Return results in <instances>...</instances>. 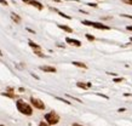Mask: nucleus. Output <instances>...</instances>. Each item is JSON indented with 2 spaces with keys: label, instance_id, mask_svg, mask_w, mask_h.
I'll use <instances>...</instances> for the list:
<instances>
[{
  "label": "nucleus",
  "instance_id": "c85d7f7f",
  "mask_svg": "<svg viewBox=\"0 0 132 126\" xmlns=\"http://www.w3.org/2000/svg\"><path fill=\"white\" fill-rule=\"evenodd\" d=\"M18 91H20V92H24V88H23V87H20V88H18Z\"/></svg>",
  "mask_w": 132,
  "mask_h": 126
},
{
  "label": "nucleus",
  "instance_id": "412c9836",
  "mask_svg": "<svg viewBox=\"0 0 132 126\" xmlns=\"http://www.w3.org/2000/svg\"><path fill=\"white\" fill-rule=\"evenodd\" d=\"M120 16H121V17H125V18H131V20H132V16L131 15H125V14H121Z\"/></svg>",
  "mask_w": 132,
  "mask_h": 126
},
{
  "label": "nucleus",
  "instance_id": "c756f323",
  "mask_svg": "<svg viewBox=\"0 0 132 126\" xmlns=\"http://www.w3.org/2000/svg\"><path fill=\"white\" fill-rule=\"evenodd\" d=\"M107 74H109V75H113V76H116V74H115V73H107Z\"/></svg>",
  "mask_w": 132,
  "mask_h": 126
},
{
  "label": "nucleus",
  "instance_id": "a878e982",
  "mask_svg": "<svg viewBox=\"0 0 132 126\" xmlns=\"http://www.w3.org/2000/svg\"><path fill=\"white\" fill-rule=\"evenodd\" d=\"M125 108H119V109H118V112H119V113H122V112H125Z\"/></svg>",
  "mask_w": 132,
  "mask_h": 126
},
{
  "label": "nucleus",
  "instance_id": "6e6552de",
  "mask_svg": "<svg viewBox=\"0 0 132 126\" xmlns=\"http://www.w3.org/2000/svg\"><path fill=\"white\" fill-rule=\"evenodd\" d=\"M76 86L80 87V88H84V90H87V88H90L91 87V82H87V84H85V82H76Z\"/></svg>",
  "mask_w": 132,
  "mask_h": 126
},
{
  "label": "nucleus",
  "instance_id": "bb28decb",
  "mask_svg": "<svg viewBox=\"0 0 132 126\" xmlns=\"http://www.w3.org/2000/svg\"><path fill=\"white\" fill-rule=\"evenodd\" d=\"M126 29H127V30H131L132 32V26H126Z\"/></svg>",
  "mask_w": 132,
  "mask_h": 126
},
{
  "label": "nucleus",
  "instance_id": "7c9ffc66",
  "mask_svg": "<svg viewBox=\"0 0 132 126\" xmlns=\"http://www.w3.org/2000/svg\"><path fill=\"white\" fill-rule=\"evenodd\" d=\"M22 1H23V2H26V4H28V5H29V1H30V0H22Z\"/></svg>",
  "mask_w": 132,
  "mask_h": 126
},
{
  "label": "nucleus",
  "instance_id": "39448f33",
  "mask_svg": "<svg viewBox=\"0 0 132 126\" xmlns=\"http://www.w3.org/2000/svg\"><path fill=\"white\" fill-rule=\"evenodd\" d=\"M66 42L69 44V45H73V46H76V47L81 46V41H80V40L72 39V38H66Z\"/></svg>",
  "mask_w": 132,
  "mask_h": 126
},
{
  "label": "nucleus",
  "instance_id": "7ed1b4c3",
  "mask_svg": "<svg viewBox=\"0 0 132 126\" xmlns=\"http://www.w3.org/2000/svg\"><path fill=\"white\" fill-rule=\"evenodd\" d=\"M45 120H46V122L48 125H56V124H58V121H60V116H58L57 113L50 112V113L45 114Z\"/></svg>",
  "mask_w": 132,
  "mask_h": 126
},
{
  "label": "nucleus",
  "instance_id": "9b49d317",
  "mask_svg": "<svg viewBox=\"0 0 132 126\" xmlns=\"http://www.w3.org/2000/svg\"><path fill=\"white\" fill-rule=\"evenodd\" d=\"M73 66H75V67H79V68H84V69H86L87 68V66H86L85 63L82 62H78V61H73Z\"/></svg>",
  "mask_w": 132,
  "mask_h": 126
},
{
  "label": "nucleus",
  "instance_id": "c9c22d12",
  "mask_svg": "<svg viewBox=\"0 0 132 126\" xmlns=\"http://www.w3.org/2000/svg\"><path fill=\"white\" fill-rule=\"evenodd\" d=\"M1 55H2V54H1V51H0V56H1Z\"/></svg>",
  "mask_w": 132,
  "mask_h": 126
},
{
  "label": "nucleus",
  "instance_id": "f257e3e1",
  "mask_svg": "<svg viewBox=\"0 0 132 126\" xmlns=\"http://www.w3.org/2000/svg\"><path fill=\"white\" fill-rule=\"evenodd\" d=\"M16 107H17L18 112H21L24 115L30 116L32 114H33V108L30 107V104L26 103L24 101H22V100H18V101L16 102Z\"/></svg>",
  "mask_w": 132,
  "mask_h": 126
},
{
  "label": "nucleus",
  "instance_id": "473e14b6",
  "mask_svg": "<svg viewBox=\"0 0 132 126\" xmlns=\"http://www.w3.org/2000/svg\"><path fill=\"white\" fill-rule=\"evenodd\" d=\"M73 126H82V125H80V124H73Z\"/></svg>",
  "mask_w": 132,
  "mask_h": 126
},
{
  "label": "nucleus",
  "instance_id": "0eeeda50",
  "mask_svg": "<svg viewBox=\"0 0 132 126\" xmlns=\"http://www.w3.org/2000/svg\"><path fill=\"white\" fill-rule=\"evenodd\" d=\"M29 5L36 8L38 10H42V8H44V5H42L41 2H39V1H36V0H30V1H29Z\"/></svg>",
  "mask_w": 132,
  "mask_h": 126
},
{
  "label": "nucleus",
  "instance_id": "f704fd0d",
  "mask_svg": "<svg viewBox=\"0 0 132 126\" xmlns=\"http://www.w3.org/2000/svg\"><path fill=\"white\" fill-rule=\"evenodd\" d=\"M130 40H131V42H132V36H131V38H130Z\"/></svg>",
  "mask_w": 132,
  "mask_h": 126
},
{
  "label": "nucleus",
  "instance_id": "1a4fd4ad",
  "mask_svg": "<svg viewBox=\"0 0 132 126\" xmlns=\"http://www.w3.org/2000/svg\"><path fill=\"white\" fill-rule=\"evenodd\" d=\"M11 18H12V21L15 23H21V17L17 14H15V12H11Z\"/></svg>",
  "mask_w": 132,
  "mask_h": 126
},
{
  "label": "nucleus",
  "instance_id": "20e7f679",
  "mask_svg": "<svg viewBox=\"0 0 132 126\" xmlns=\"http://www.w3.org/2000/svg\"><path fill=\"white\" fill-rule=\"evenodd\" d=\"M30 104L34 107V108H36V109H40V110L45 109V104H44V102H42L41 100H39V98L30 97Z\"/></svg>",
  "mask_w": 132,
  "mask_h": 126
},
{
  "label": "nucleus",
  "instance_id": "b1692460",
  "mask_svg": "<svg viewBox=\"0 0 132 126\" xmlns=\"http://www.w3.org/2000/svg\"><path fill=\"white\" fill-rule=\"evenodd\" d=\"M98 96H101V97H103V98H107L108 100V96H106V94H97Z\"/></svg>",
  "mask_w": 132,
  "mask_h": 126
},
{
  "label": "nucleus",
  "instance_id": "5701e85b",
  "mask_svg": "<svg viewBox=\"0 0 132 126\" xmlns=\"http://www.w3.org/2000/svg\"><path fill=\"white\" fill-rule=\"evenodd\" d=\"M39 126H48V124H47V122H44V121H41V122L39 124Z\"/></svg>",
  "mask_w": 132,
  "mask_h": 126
},
{
  "label": "nucleus",
  "instance_id": "cd10ccee",
  "mask_svg": "<svg viewBox=\"0 0 132 126\" xmlns=\"http://www.w3.org/2000/svg\"><path fill=\"white\" fill-rule=\"evenodd\" d=\"M8 92H14V88L12 87H8Z\"/></svg>",
  "mask_w": 132,
  "mask_h": 126
},
{
  "label": "nucleus",
  "instance_id": "4468645a",
  "mask_svg": "<svg viewBox=\"0 0 132 126\" xmlns=\"http://www.w3.org/2000/svg\"><path fill=\"white\" fill-rule=\"evenodd\" d=\"M2 96H6V97H10V98H15L16 97L15 94H12V92H2Z\"/></svg>",
  "mask_w": 132,
  "mask_h": 126
},
{
  "label": "nucleus",
  "instance_id": "f8f14e48",
  "mask_svg": "<svg viewBox=\"0 0 132 126\" xmlns=\"http://www.w3.org/2000/svg\"><path fill=\"white\" fill-rule=\"evenodd\" d=\"M51 8L52 11H56V12H57L58 15H60V16H62V17H64V18H67V20H72V17H70V16L66 15V14H63V12H61V11H58L57 8Z\"/></svg>",
  "mask_w": 132,
  "mask_h": 126
},
{
  "label": "nucleus",
  "instance_id": "a211bd4d",
  "mask_svg": "<svg viewBox=\"0 0 132 126\" xmlns=\"http://www.w3.org/2000/svg\"><path fill=\"white\" fill-rule=\"evenodd\" d=\"M87 5H88V6H91V8H97V6H98L96 2H87Z\"/></svg>",
  "mask_w": 132,
  "mask_h": 126
},
{
  "label": "nucleus",
  "instance_id": "9d476101",
  "mask_svg": "<svg viewBox=\"0 0 132 126\" xmlns=\"http://www.w3.org/2000/svg\"><path fill=\"white\" fill-rule=\"evenodd\" d=\"M58 28L63 29V30L67 32V33H73V29L70 27H68V26H66V24H58Z\"/></svg>",
  "mask_w": 132,
  "mask_h": 126
},
{
  "label": "nucleus",
  "instance_id": "f03ea898",
  "mask_svg": "<svg viewBox=\"0 0 132 126\" xmlns=\"http://www.w3.org/2000/svg\"><path fill=\"white\" fill-rule=\"evenodd\" d=\"M81 23L85 24V26H88V27H93V28H96V29H104V30H109V29H110L109 26L103 24V23H100V22H92V21L84 20V21H81Z\"/></svg>",
  "mask_w": 132,
  "mask_h": 126
},
{
  "label": "nucleus",
  "instance_id": "aec40b11",
  "mask_svg": "<svg viewBox=\"0 0 132 126\" xmlns=\"http://www.w3.org/2000/svg\"><path fill=\"white\" fill-rule=\"evenodd\" d=\"M122 80H124L122 78H115L114 80H113V81H114V82H121Z\"/></svg>",
  "mask_w": 132,
  "mask_h": 126
},
{
  "label": "nucleus",
  "instance_id": "2f4dec72",
  "mask_svg": "<svg viewBox=\"0 0 132 126\" xmlns=\"http://www.w3.org/2000/svg\"><path fill=\"white\" fill-rule=\"evenodd\" d=\"M124 96H125V97H130V96H132V94H125Z\"/></svg>",
  "mask_w": 132,
  "mask_h": 126
},
{
  "label": "nucleus",
  "instance_id": "423d86ee",
  "mask_svg": "<svg viewBox=\"0 0 132 126\" xmlns=\"http://www.w3.org/2000/svg\"><path fill=\"white\" fill-rule=\"evenodd\" d=\"M40 70L46 72V73H56L57 69L54 67H51V66H40Z\"/></svg>",
  "mask_w": 132,
  "mask_h": 126
},
{
  "label": "nucleus",
  "instance_id": "4be33fe9",
  "mask_svg": "<svg viewBox=\"0 0 132 126\" xmlns=\"http://www.w3.org/2000/svg\"><path fill=\"white\" fill-rule=\"evenodd\" d=\"M125 4H128V5H132V0H121Z\"/></svg>",
  "mask_w": 132,
  "mask_h": 126
},
{
  "label": "nucleus",
  "instance_id": "72a5a7b5",
  "mask_svg": "<svg viewBox=\"0 0 132 126\" xmlns=\"http://www.w3.org/2000/svg\"><path fill=\"white\" fill-rule=\"evenodd\" d=\"M54 1H56V2H60V0H54Z\"/></svg>",
  "mask_w": 132,
  "mask_h": 126
},
{
  "label": "nucleus",
  "instance_id": "2eb2a0df",
  "mask_svg": "<svg viewBox=\"0 0 132 126\" xmlns=\"http://www.w3.org/2000/svg\"><path fill=\"white\" fill-rule=\"evenodd\" d=\"M85 36L88 41H94V39H96V38H94L93 35H91V34H85Z\"/></svg>",
  "mask_w": 132,
  "mask_h": 126
},
{
  "label": "nucleus",
  "instance_id": "6ab92c4d",
  "mask_svg": "<svg viewBox=\"0 0 132 126\" xmlns=\"http://www.w3.org/2000/svg\"><path fill=\"white\" fill-rule=\"evenodd\" d=\"M0 4H1V5H4V6H8V2L6 1V0H0Z\"/></svg>",
  "mask_w": 132,
  "mask_h": 126
},
{
  "label": "nucleus",
  "instance_id": "393cba45",
  "mask_svg": "<svg viewBox=\"0 0 132 126\" xmlns=\"http://www.w3.org/2000/svg\"><path fill=\"white\" fill-rule=\"evenodd\" d=\"M27 30L29 32V33H32V34H35V32L33 30V29H30V28H27Z\"/></svg>",
  "mask_w": 132,
  "mask_h": 126
},
{
  "label": "nucleus",
  "instance_id": "f3484780",
  "mask_svg": "<svg viewBox=\"0 0 132 126\" xmlns=\"http://www.w3.org/2000/svg\"><path fill=\"white\" fill-rule=\"evenodd\" d=\"M56 98H57L58 101H61V102H64L66 104H70V102H68L67 100H63V98H61V97H56Z\"/></svg>",
  "mask_w": 132,
  "mask_h": 126
},
{
  "label": "nucleus",
  "instance_id": "dca6fc26",
  "mask_svg": "<svg viewBox=\"0 0 132 126\" xmlns=\"http://www.w3.org/2000/svg\"><path fill=\"white\" fill-rule=\"evenodd\" d=\"M34 54H35L36 56H39V57H46V56L44 55V54H42L40 50H34Z\"/></svg>",
  "mask_w": 132,
  "mask_h": 126
},
{
  "label": "nucleus",
  "instance_id": "ddd939ff",
  "mask_svg": "<svg viewBox=\"0 0 132 126\" xmlns=\"http://www.w3.org/2000/svg\"><path fill=\"white\" fill-rule=\"evenodd\" d=\"M28 44H29V46H30L32 48H34V50H40V45L35 44V42H34V41H32V40L28 41Z\"/></svg>",
  "mask_w": 132,
  "mask_h": 126
},
{
  "label": "nucleus",
  "instance_id": "e433bc0d",
  "mask_svg": "<svg viewBox=\"0 0 132 126\" xmlns=\"http://www.w3.org/2000/svg\"><path fill=\"white\" fill-rule=\"evenodd\" d=\"M0 126H5V125H0Z\"/></svg>",
  "mask_w": 132,
  "mask_h": 126
}]
</instances>
